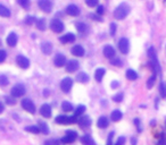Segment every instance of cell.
<instances>
[{
    "label": "cell",
    "mask_w": 166,
    "mask_h": 145,
    "mask_svg": "<svg viewBox=\"0 0 166 145\" xmlns=\"http://www.w3.org/2000/svg\"><path fill=\"white\" fill-rule=\"evenodd\" d=\"M6 57H7V53L5 50H1L0 49V64L3 63L5 60H6Z\"/></svg>",
    "instance_id": "7bdbcfd3"
},
{
    "label": "cell",
    "mask_w": 166,
    "mask_h": 145,
    "mask_svg": "<svg viewBox=\"0 0 166 145\" xmlns=\"http://www.w3.org/2000/svg\"><path fill=\"white\" fill-rule=\"evenodd\" d=\"M7 84H8V78H7L5 75H1L0 76V85L5 86V85H7Z\"/></svg>",
    "instance_id": "b9f144b4"
},
{
    "label": "cell",
    "mask_w": 166,
    "mask_h": 145,
    "mask_svg": "<svg viewBox=\"0 0 166 145\" xmlns=\"http://www.w3.org/2000/svg\"><path fill=\"white\" fill-rule=\"evenodd\" d=\"M38 6L44 13H51V10H53L51 0H38Z\"/></svg>",
    "instance_id": "5b68a950"
},
{
    "label": "cell",
    "mask_w": 166,
    "mask_h": 145,
    "mask_svg": "<svg viewBox=\"0 0 166 145\" xmlns=\"http://www.w3.org/2000/svg\"><path fill=\"white\" fill-rule=\"evenodd\" d=\"M17 41H18V37H17V34L16 33H14V32H12V33L8 34V36H7V39H6V42L7 44L9 46H15L17 44Z\"/></svg>",
    "instance_id": "2e32d148"
},
{
    "label": "cell",
    "mask_w": 166,
    "mask_h": 145,
    "mask_svg": "<svg viewBox=\"0 0 166 145\" xmlns=\"http://www.w3.org/2000/svg\"><path fill=\"white\" fill-rule=\"evenodd\" d=\"M49 26H50V30L53 31V32H55V33H62L64 31V29H65V25H64L63 22L60 20H57V18H55V20H53L50 22Z\"/></svg>",
    "instance_id": "3957f363"
},
{
    "label": "cell",
    "mask_w": 166,
    "mask_h": 145,
    "mask_svg": "<svg viewBox=\"0 0 166 145\" xmlns=\"http://www.w3.org/2000/svg\"><path fill=\"white\" fill-rule=\"evenodd\" d=\"M90 16L92 17V20H98V22H101V20H103L99 16H98V15H95V14H91Z\"/></svg>",
    "instance_id": "681fc988"
},
{
    "label": "cell",
    "mask_w": 166,
    "mask_h": 145,
    "mask_svg": "<svg viewBox=\"0 0 166 145\" xmlns=\"http://www.w3.org/2000/svg\"><path fill=\"white\" fill-rule=\"evenodd\" d=\"M39 128H40V132H42L43 134H46V135L49 134V127H48V125H47L46 122H42V121L39 122Z\"/></svg>",
    "instance_id": "4dcf8cb0"
},
{
    "label": "cell",
    "mask_w": 166,
    "mask_h": 145,
    "mask_svg": "<svg viewBox=\"0 0 166 145\" xmlns=\"http://www.w3.org/2000/svg\"><path fill=\"white\" fill-rule=\"evenodd\" d=\"M6 102L8 103V104H15V100H14V96L13 98H6Z\"/></svg>",
    "instance_id": "c3c4849f"
},
{
    "label": "cell",
    "mask_w": 166,
    "mask_h": 145,
    "mask_svg": "<svg viewBox=\"0 0 166 145\" xmlns=\"http://www.w3.org/2000/svg\"><path fill=\"white\" fill-rule=\"evenodd\" d=\"M41 51L44 55H50V53L53 52V44L50 42H43L41 44Z\"/></svg>",
    "instance_id": "44dd1931"
},
{
    "label": "cell",
    "mask_w": 166,
    "mask_h": 145,
    "mask_svg": "<svg viewBox=\"0 0 166 145\" xmlns=\"http://www.w3.org/2000/svg\"><path fill=\"white\" fill-rule=\"evenodd\" d=\"M116 24L115 23H110V35L112 36H114L115 35V33H116Z\"/></svg>",
    "instance_id": "ee69618b"
},
{
    "label": "cell",
    "mask_w": 166,
    "mask_h": 145,
    "mask_svg": "<svg viewBox=\"0 0 166 145\" xmlns=\"http://www.w3.org/2000/svg\"><path fill=\"white\" fill-rule=\"evenodd\" d=\"M75 39H76V36L74 35L73 33H66L60 36L59 41L63 43V44H67V43H73L74 41H75Z\"/></svg>",
    "instance_id": "5bb4252c"
},
{
    "label": "cell",
    "mask_w": 166,
    "mask_h": 145,
    "mask_svg": "<svg viewBox=\"0 0 166 145\" xmlns=\"http://www.w3.org/2000/svg\"><path fill=\"white\" fill-rule=\"evenodd\" d=\"M125 144V137L124 136H121V137H118V139L116 141V143L114 145H124Z\"/></svg>",
    "instance_id": "f6af8a7d"
},
{
    "label": "cell",
    "mask_w": 166,
    "mask_h": 145,
    "mask_svg": "<svg viewBox=\"0 0 166 145\" xmlns=\"http://www.w3.org/2000/svg\"><path fill=\"white\" fill-rule=\"evenodd\" d=\"M77 124L81 126V127H89L91 125V118L89 116H83L81 117L79 120H77Z\"/></svg>",
    "instance_id": "ffe728a7"
},
{
    "label": "cell",
    "mask_w": 166,
    "mask_h": 145,
    "mask_svg": "<svg viewBox=\"0 0 166 145\" xmlns=\"http://www.w3.org/2000/svg\"><path fill=\"white\" fill-rule=\"evenodd\" d=\"M17 2L21 7H23L25 9L30 7V0H17Z\"/></svg>",
    "instance_id": "74e56055"
},
{
    "label": "cell",
    "mask_w": 166,
    "mask_h": 145,
    "mask_svg": "<svg viewBox=\"0 0 166 145\" xmlns=\"http://www.w3.org/2000/svg\"><path fill=\"white\" fill-rule=\"evenodd\" d=\"M118 49L123 55H127L130 51V42L126 37H122L118 41Z\"/></svg>",
    "instance_id": "52a82bcc"
},
{
    "label": "cell",
    "mask_w": 166,
    "mask_h": 145,
    "mask_svg": "<svg viewBox=\"0 0 166 145\" xmlns=\"http://www.w3.org/2000/svg\"><path fill=\"white\" fill-rule=\"evenodd\" d=\"M110 86H112L113 89H116L117 86H118V82H117V81H114V82L110 84Z\"/></svg>",
    "instance_id": "816d5d0a"
},
{
    "label": "cell",
    "mask_w": 166,
    "mask_h": 145,
    "mask_svg": "<svg viewBox=\"0 0 166 145\" xmlns=\"http://www.w3.org/2000/svg\"><path fill=\"white\" fill-rule=\"evenodd\" d=\"M86 110V107L85 106H79L76 107V109L74 110V116L75 117H79V116H81L83 113V112H85Z\"/></svg>",
    "instance_id": "d6a6232c"
},
{
    "label": "cell",
    "mask_w": 166,
    "mask_h": 145,
    "mask_svg": "<svg viewBox=\"0 0 166 145\" xmlns=\"http://www.w3.org/2000/svg\"><path fill=\"white\" fill-rule=\"evenodd\" d=\"M103 53H104V56L106 57V58H108V59H112V58H114V57H115V49H114L112 46L107 44V46H104Z\"/></svg>",
    "instance_id": "9a60e30c"
},
{
    "label": "cell",
    "mask_w": 166,
    "mask_h": 145,
    "mask_svg": "<svg viewBox=\"0 0 166 145\" xmlns=\"http://www.w3.org/2000/svg\"><path fill=\"white\" fill-rule=\"evenodd\" d=\"M25 94V87L22 84H16L12 89V95L14 98H20V96H23Z\"/></svg>",
    "instance_id": "30bf717a"
},
{
    "label": "cell",
    "mask_w": 166,
    "mask_h": 145,
    "mask_svg": "<svg viewBox=\"0 0 166 145\" xmlns=\"http://www.w3.org/2000/svg\"><path fill=\"white\" fill-rule=\"evenodd\" d=\"M66 57L64 56L63 53H57L55 58H53V65L56 67H64L66 65Z\"/></svg>",
    "instance_id": "7c38bea8"
},
{
    "label": "cell",
    "mask_w": 166,
    "mask_h": 145,
    "mask_svg": "<svg viewBox=\"0 0 166 145\" xmlns=\"http://www.w3.org/2000/svg\"><path fill=\"white\" fill-rule=\"evenodd\" d=\"M104 13H105V7L101 6V5L98 6V8H97V14H98V15H103Z\"/></svg>",
    "instance_id": "bcb514c9"
},
{
    "label": "cell",
    "mask_w": 166,
    "mask_h": 145,
    "mask_svg": "<svg viewBox=\"0 0 166 145\" xmlns=\"http://www.w3.org/2000/svg\"><path fill=\"white\" fill-rule=\"evenodd\" d=\"M89 79H90L89 75L84 72H79V74L76 75V81L77 82H80V83H88L89 82Z\"/></svg>",
    "instance_id": "d4e9b609"
},
{
    "label": "cell",
    "mask_w": 166,
    "mask_h": 145,
    "mask_svg": "<svg viewBox=\"0 0 166 145\" xmlns=\"http://www.w3.org/2000/svg\"><path fill=\"white\" fill-rule=\"evenodd\" d=\"M65 11H66L67 15H70V16H73V17H76L80 15L81 10L80 8L76 6V5H68V6L66 7V9H65Z\"/></svg>",
    "instance_id": "4fadbf2b"
},
{
    "label": "cell",
    "mask_w": 166,
    "mask_h": 145,
    "mask_svg": "<svg viewBox=\"0 0 166 145\" xmlns=\"http://www.w3.org/2000/svg\"><path fill=\"white\" fill-rule=\"evenodd\" d=\"M49 94H50L49 90H44V91H43V95H44V96H48Z\"/></svg>",
    "instance_id": "f5cc1de1"
},
{
    "label": "cell",
    "mask_w": 166,
    "mask_h": 145,
    "mask_svg": "<svg viewBox=\"0 0 166 145\" xmlns=\"http://www.w3.org/2000/svg\"><path fill=\"white\" fill-rule=\"evenodd\" d=\"M123 93H117V94H115V95L113 96V100H114V102H116V103H120L123 101Z\"/></svg>",
    "instance_id": "8d00e7d4"
},
{
    "label": "cell",
    "mask_w": 166,
    "mask_h": 145,
    "mask_svg": "<svg viewBox=\"0 0 166 145\" xmlns=\"http://www.w3.org/2000/svg\"><path fill=\"white\" fill-rule=\"evenodd\" d=\"M40 113L42 117H44V118H49V117H51V107H50L48 103L42 104L40 108Z\"/></svg>",
    "instance_id": "e0dca14e"
},
{
    "label": "cell",
    "mask_w": 166,
    "mask_h": 145,
    "mask_svg": "<svg viewBox=\"0 0 166 145\" xmlns=\"http://www.w3.org/2000/svg\"><path fill=\"white\" fill-rule=\"evenodd\" d=\"M159 94L162 98H166V83L160 82L159 84Z\"/></svg>",
    "instance_id": "e575fe53"
},
{
    "label": "cell",
    "mask_w": 166,
    "mask_h": 145,
    "mask_svg": "<svg viewBox=\"0 0 166 145\" xmlns=\"http://www.w3.org/2000/svg\"><path fill=\"white\" fill-rule=\"evenodd\" d=\"M110 64H112V65H114V66H117V67H122V66H123V63H122V60L118 59V58H116V57L112 58V60H110Z\"/></svg>",
    "instance_id": "d590c367"
},
{
    "label": "cell",
    "mask_w": 166,
    "mask_h": 145,
    "mask_svg": "<svg viewBox=\"0 0 166 145\" xmlns=\"http://www.w3.org/2000/svg\"><path fill=\"white\" fill-rule=\"evenodd\" d=\"M22 108H23L24 110H26L27 112H30V113H35V106H34V103L32 102V100H30V99L22 100Z\"/></svg>",
    "instance_id": "ba28073f"
},
{
    "label": "cell",
    "mask_w": 166,
    "mask_h": 145,
    "mask_svg": "<svg viewBox=\"0 0 166 145\" xmlns=\"http://www.w3.org/2000/svg\"><path fill=\"white\" fill-rule=\"evenodd\" d=\"M71 52L72 55L75 57H82L84 55V49H83V46H80V44H76V46H74L72 49H71Z\"/></svg>",
    "instance_id": "d6986e66"
},
{
    "label": "cell",
    "mask_w": 166,
    "mask_h": 145,
    "mask_svg": "<svg viewBox=\"0 0 166 145\" xmlns=\"http://www.w3.org/2000/svg\"><path fill=\"white\" fill-rule=\"evenodd\" d=\"M130 13V6L127 3L123 2L118 5L116 7V9L114 10V17L116 18V20H124Z\"/></svg>",
    "instance_id": "6da1fadb"
},
{
    "label": "cell",
    "mask_w": 166,
    "mask_h": 145,
    "mask_svg": "<svg viewBox=\"0 0 166 145\" xmlns=\"http://www.w3.org/2000/svg\"><path fill=\"white\" fill-rule=\"evenodd\" d=\"M80 141H81V143H82V145H96L93 138L90 135H88V134H86V135H83L80 138Z\"/></svg>",
    "instance_id": "7402d4cb"
},
{
    "label": "cell",
    "mask_w": 166,
    "mask_h": 145,
    "mask_svg": "<svg viewBox=\"0 0 166 145\" xmlns=\"http://www.w3.org/2000/svg\"><path fill=\"white\" fill-rule=\"evenodd\" d=\"M125 76L129 81H136V79L138 78V72L133 69H127L125 72Z\"/></svg>",
    "instance_id": "4316f807"
},
{
    "label": "cell",
    "mask_w": 166,
    "mask_h": 145,
    "mask_svg": "<svg viewBox=\"0 0 166 145\" xmlns=\"http://www.w3.org/2000/svg\"><path fill=\"white\" fill-rule=\"evenodd\" d=\"M60 144V141L58 139H47L46 142H44V145H59Z\"/></svg>",
    "instance_id": "f35d334b"
},
{
    "label": "cell",
    "mask_w": 166,
    "mask_h": 145,
    "mask_svg": "<svg viewBox=\"0 0 166 145\" xmlns=\"http://www.w3.org/2000/svg\"><path fill=\"white\" fill-rule=\"evenodd\" d=\"M106 74V69L105 68H98L95 72V79L97 82H101V79L104 78V76Z\"/></svg>",
    "instance_id": "603a6c76"
},
{
    "label": "cell",
    "mask_w": 166,
    "mask_h": 145,
    "mask_svg": "<svg viewBox=\"0 0 166 145\" xmlns=\"http://www.w3.org/2000/svg\"><path fill=\"white\" fill-rule=\"evenodd\" d=\"M98 1L99 0H85V3L89 7H96L98 5Z\"/></svg>",
    "instance_id": "60d3db41"
},
{
    "label": "cell",
    "mask_w": 166,
    "mask_h": 145,
    "mask_svg": "<svg viewBox=\"0 0 166 145\" xmlns=\"http://www.w3.org/2000/svg\"><path fill=\"white\" fill-rule=\"evenodd\" d=\"M35 23H37L38 30H40V31H44V30H46L47 24H46V20H44V18H39V20H35Z\"/></svg>",
    "instance_id": "83f0119b"
},
{
    "label": "cell",
    "mask_w": 166,
    "mask_h": 145,
    "mask_svg": "<svg viewBox=\"0 0 166 145\" xmlns=\"http://www.w3.org/2000/svg\"><path fill=\"white\" fill-rule=\"evenodd\" d=\"M136 137H131V139H130V143H131V145H136Z\"/></svg>",
    "instance_id": "f907efd6"
},
{
    "label": "cell",
    "mask_w": 166,
    "mask_h": 145,
    "mask_svg": "<svg viewBox=\"0 0 166 145\" xmlns=\"http://www.w3.org/2000/svg\"><path fill=\"white\" fill-rule=\"evenodd\" d=\"M155 82H156V74L154 72V75L150 76L149 78H148V81H147V87H148V89H151V87L155 85Z\"/></svg>",
    "instance_id": "836d02e7"
},
{
    "label": "cell",
    "mask_w": 166,
    "mask_h": 145,
    "mask_svg": "<svg viewBox=\"0 0 166 145\" xmlns=\"http://www.w3.org/2000/svg\"><path fill=\"white\" fill-rule=\"evenodd\" d=\"M75 27H76V30L80 33H85V32L89 31V26L85 23H82V22H79V23L75 24Z\"/></svg>",
    "instance_id": "484cf974"
},
{
    "label": "cell",
    "mask_w": 166,
    "mask_h": 145,
    "mask_svg": "<svg viewBox=\"0 0 166 145\" xmlns=\"http://www.w3.org/2000/svg\"><path fill=\"white\" fill-rule=\"evenodd\" d=\"M108 125H109V120H108V118H107L106 116H101V117H99L98 121H97V126H98L100 129L107 128Z\"/></svg>",
    "instance_id": "ac0fdd59"
},
{
    "label": "cell",
    "mask_w": 166,
    "mask_h": 145,
    "mask_svg": "<svg viewBox=\"0 0 166 145\" xmlns=\"http://www.w3.org/2000/svg\"><path fill=\"white\" fill-rule=\"evenodd\" d=\"M73 86V79L70 78V77H65V78L60 82V90L63 91L64 93H68Z\"/></svg>",
    "instance_id": "8992f818"
},
{
    "label": "cell",
    "mask_w": 166,
    "mask_h": 145,
    "mask_svg": "<svg viewBox=\"0 0 166 145\" xmlns=\"http://www.w3.org/2000/svg\"><path fill=\"white\" fill-rule=\"evenodd\" d=\"M80 67V63L77 60H68L65 65V68H66L67 72H75Z\"/></svg>",
    "instance_id": "8fae6325"
},
{
    "label": "cell",
    "mask_w": 166,
    "mask_h": 145,
    "mask_svg": "<svg viewBox=\"0 0 166 145\" xmlns=\"http://www.w3.org/2000/svg\"><path fill=\"white\" fill-rule=\"evenodd\" d=\"M122 118H123V113H122L120 110H114V111H112V113H110V119L115 122L120 121Z\"/></svg>",
    "instance_id": "cb8c5ba5"
},
{
    "label": "cell",
    "mask_w": 166,
    "mask_h": 145,
    "mask_svg": "<svg viewBox=\"0 0 166 145\" xmlns=\"http://www.w3.org/2000/svg\"><path fill=\"white\" fill-rule=\"evenodd\" d=\"M77 138V133L74 132V130H67L65 133V136H64L60 142L64 143V144H71L73 143L75 139Z\"/></svg>",
    "instance_id": "277c9868"
},
{
    "label": "cell",
    "mask_w": 166,
    "mask_h": 145,
    "mask_svg": "<svg viewBox=\"0 0 166 145\" xmlns=\"http://www.w3.org/2000/svg\"><path fill=\"white\" fill-rule=\"evenodd\" d=\"M113 136H114V133H109V135H108V139H107V145H113L112 141H113Z\"/></svg>",
    "instance_id": "7dc6e473"
},
{
    "label": "cell",
    "mask_w": 166,
    "mask_h": 145,
    "mask_svg": "<svg viewBox=\"0 0 166 145\" xmlns=\"http://www.w3.org/2000/svg\"><path fill=\"white\" fill-rule=\"evenodd\" d=\"M25 130L29 133H33V134H38V133H40V128H39V126H27L25 127Z\"/></svg>",
    "instance_id": "1f68e13d"
},
{
    "label": "cell",
    "mask_w": 166,
    "mask_h": 145,
    "mask_svg": "<svg viewBox=\"0 0 166 145\" xmlns=\"http://www.w3.org/2000/svg\"><path fill=\"white\" fill-rule=\"evenodd\" d=\"M62 109H63L64 111H66V112H70L73 110V106H72V103L68 102V101H64L63 103H62Z\"/></svg>",
    "instance_id": "f546056e"
},
{
    "label": "cell",
    "mask_w": 166,
    "mask_h": 145,
    "mask_svg": "<svg viewBox=\"0 0 166 145\" xmlns=\"http://www.w3.org/2000/svg\"><path fill=\"white\" fill-rule=\"evenodd\" d=\"M55 121L57 124H62V125H71V124H74V122L77 121V119L75 116H57Z\"/></svg>",
    "instance_id": "7a4b0ae2"
},
{
    "label": "cell",
    "mask_w": 166,
    "mask_h": 145,
    "mask_svg": "<svg viewBox=\"0 0 166 145\" xmlns=\"http://www.w3.org/2000/svg\"><path fill=\"white\" fill-rule=\"evenodd\" d=\"M3 109H5V108H3V104L0 102V113H2V112H3Z\"/></svg>",
    "instance_id": "db71d44e"
},
{
    "label": "cell",
    "mask_w": 166,
    "mask_h": 145,
    "mask_svg": "<svg viewBox=\"0 0 166 145\" xmlns=\"http://www.w3.org/2000/svg\"><path fill=\"white\" fill-rule=\"evenodd\" d=\"M16 64L21 68H23V69H27L30 67V60L27 59L25 56H23V55H18L16 57Z\"/></svg>",
    "instance_id": "9c48e42d"
},
{
    "label": "cell",
    "mask_w": 166,
    "mask_h": 145,
    "mask_svg": "<svg viewBox=\"0 0 166 145\" xmlns=\"http://www.w3.org/2000/svg\"><path fill=\"white\" fill-rule=\"evenodd\" d=\"M25 23H26L27 25H32V24L35 23V18H34L33 16H27L26 18H25Z\"/></svg>",
    "instance_id": "ab89813d"
},
{
    "label": "cell",
    "mask_w": 166,
    "mask_h": 145,
    "mask_svg": "<svg viewBox=\"0 0 166 145\" xmlns=\"http://www.w3.org/2000/svg\"><path fill=\"white\" fill-rule=\"evenodd\" d=\"M0 16H2V17L10 16V10L8 9L7 7L3 6V5H1V3H0Z\"/></svg>",
    "instance_id": "f1b7e54d"
}]
</instances>
